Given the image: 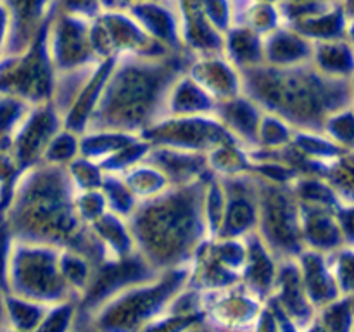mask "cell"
<instances>
[{
  "mask_svg": "<svg viewBox=\"0 0 354 332\" xmlns=\"http://www.w3.org/2000/svg\"><path fill=\"white\" fill-rule=\"evenodd\" d=\"M69 178L59 172L55 165L48 169L35 172L33 182H21L19 194L10 196L2 216L14 241L38 242V244H75V251L82 249L80 213L75 214L71 204V192L68 189Z\"/></svg>",
  "mask_w": 354,
  "mask_h": 332,
  "instance_id": "obj_1",
  "label": "cell"
},
{
  "mask_svg": "<svg viewBox=\"0 0 354 332\" xmlns=\"http://www.w3.org/2000/svg\"><path fill=\"white\" fill-rule=\"evenodd\" d=\"M187 62L182 57L165 59L161 62H147V66L137 68H123V71L116 73V82L109 90H104L100 95L97 114L107 113L113 107L120 106L123 111L116 114L111 121L109 128L114 130H133V128L151 127V116L154 114V104L158 102V95H165L169 86H175L176 76L185 71Z\"/></svg>",
  "mask_w": 354,
  "mask_h": 332,
  "instance_id": "obj_2",
  "label": "cell"
},
{
  "mask_svg": "<svg viewBox=\"0 0 354 332\" xmlns=\"http://www.w3.org/2000/svg\"><path fill=\"white\" fill-rule=\"evenodd\" d=\"M10 244L7 259V294L50 306L68 296V282L52 246L37 242Z\"/></svg>",
  "mask_w": 354,
  "mask_h": 332,
  "instance_id": "obj_3",
  "label": "cell"
},
{
  "mask_svg": "<svg viewBox=\"0 0 354 332\" xmlns=\"http://www.w3.org/2000/svg\"><path fill=\"white\" fill-rule=\"evenodd\" d=\"M304 263V280H306V293L310 294L311 303L317 301L318 304H330V301L334 297H337V293H335L334 280L335 277L332 275L330 272L325 266L324 258L317 252H310L306 258H303Z\"/></svg>",
  "mask_w": 354,
  "mask_h": 332,
  "instance_id": "obj_4",
  "label": "cell"
},
{
  "mask_svg": "<svg viewBox=\"0 0 354 332\" xmlns=\"http://www.w3.org/2000/svg\"><path fill=\"white\" fill-rule=\"evenodd\" d=\"M220 290V299L218 304H211V317L218 318L221 322H237V320H252V317L259 313V306L256 308V301H251L248 296H237L234 289Z\"/></svg>",
  "mask_w": 354,
  "mask_h": 332,
  "instance_id": "obj_5",
  "label": "cell"
},
{
  "mask_svg": "<svg viewBox=\"0 0 354 332\" xmlns=\"http://www.w3.org/2000/svg\"><path fill=\"white\" fill-rule=\"evenodd\" d=\"M73 137H69V135H66V140H64V151H68L69 154H73V151H75V142L71 140ZM57 151V145L54 144H48V149H47V154H45V158H47V161H54V159H59V156H61L62 159V154L61 152H55ZM62 151V147H61Z\"/></svg>",
  "mask_w": 354,
  "mask_h": 332,
  "instance_id": "obj_6",
  "label": "cell"
},
{
  "mask_svg": "<svg viewBox=\"0 0 354 332\" xmlns=\"http://www.w3.org/2000/svg\"><path fill=\"white\" fill-rule=\"evenodd\" d=\"M2 199H3V187L2 183H0V206H2Z\"/></svg>",
  "mask_w": 354,
  "mask_h": 332,
  "instance_id": "obj_7",
  "label": "cell"
}]
</instances>
